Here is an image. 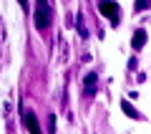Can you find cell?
<instances>
[{
    "mask_svg": "<svg viewBox=\"0 0 151 134\" xmlns=\"http://www.w3.org/2000/svg\"><path fill=\"white\" fill-rule=\"evenodd\" d=\"M23 122H25V129H28L30 134H40V127H38L35 114H33V111H28L25 106H23Z\"/></svg>",
    "mask_w": 151,
    "mask_h": 134,
    "instance_id": "cell-3",
    "label": "cell"
},
{
    "mask_svg": "<svg viewBox=\"0 0 151 134\" xmlns=\"http://www.w3.org/2000/svg\"><path fill=\"white\" fill-rule=\"evenodd\" d=\"M151 5V0H136V10H146Z\"/></svg>",
    "mask_w": 151,
    "mask_h": 134,
    "instance_id": "cell-7",
    "label": "cell"
},
{
    "mask_svg": "<svg viewBox=\"0 0 151 134\" xmlns=\"http://www.w3.org/2000/svg\"><path fill=\"white\" fill-rule=\"evenodd\" d=\"M18 3H20V5H28V0H18Z\"/></svg>",
    "mask_w": 151,
    "mask_h": 134,
    "instance_id": "cell-9",
    "label": "cell"
},
{
    "mask_svg": "<svg viewBox=\"0 0 151 134\" xmlns=\"http://www.w3.org/2000/svg\"><path fill=\"white\" fill-rule=\"evenodd\" d=\"M35 25L40 28V31H45V28L50 25V5H48V0H38V10H35Z\"/></svg>",
    "mask_w": 151,
    "mask_h": 134,
    "instance_id": "cell-2",
    "label": "cell"
},
{
    "mask_svg": "<svg viewBox=\"0 0 151 134\" xmlns=\"http://www.w3.org/2000/svg\"><path fill=\"white\" fill-rule=\"evenodd\" d=\"M78 33H81L83 38L88 36V31H86V25H83V18H81V15H78Z\"/></svg>",
    "mask_w": 151,
    "mask_h": 134,
    "instance_id": "cell-8",
    "label": "cell"
},
{
    "mask_svg": "<svg viewBox=\"0 0 151 134\" xmlns=\"http://www.w3.org/2000/svg\"><path fill=\"white\" fill-rule=\"evenodd\" d=\"M96 81H98V76L96 74H86V79H83V84H86V94H96Z\"/></svg>",
    "mask_w": 151,
    "mask_h": 134,
    "instance_id": "cell-4",
    "label": "cell"
},
{
    "mask_svg": "<svg viewBox=\"0 0 151 134\" xmlns=\"http://www.w3.org/2000/svg\"><path fill=\"white\" fill-rule=\"evenodd\" d=\"M101 15H106L108 20H111V25H119L121 20V13H119V3L116 0H101Z\"/></svg>",
    "mask_w": 151,
    "mask_h": 134,
    "instance_id": "cell-1",
    "label": "cell"
},
{
    "mask_svg": "<svg viewBox=\"0 0 151 134\" xmlns=\"http://www.w3.org/2000/svg\"><path fill=\"white\" fill-rule=\"evenodd\" d=\"M121 106H124V111L129 114V117H134V119H141V114H139V111H134V109H131V104H129V101H124V104H121Z\"/></svg>",
    "mask_w": 151,
    "mask_h": 134,
    "instance_id": "cell-6",
    "label": "cell"
},
{
    "mask_svg": "<svg viewBox=\"0 0 151 134\" xmlns=\"http://www.w3.org/2000/svg\"><path fill=\"white\" fill-rule=\"evenodd\" d=\"M144 43H146V31H136V33H134V43H131V48L139 51Z\"/></svg>",
    "mask_w": 151,
    "mask_h": 134,
    "instance_id": "cell-5",
    "label": "cell"
}]
</instances>
